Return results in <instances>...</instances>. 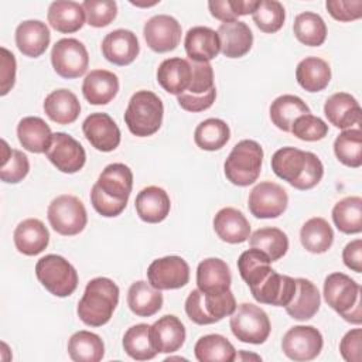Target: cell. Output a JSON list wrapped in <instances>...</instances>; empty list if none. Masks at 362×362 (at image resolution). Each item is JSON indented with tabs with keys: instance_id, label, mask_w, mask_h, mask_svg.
I'll list each match as a JSON object with an SVG mask.
<instances>
[{
	"instance_id": "obj_20",
	"label": "cell",
	"mask_w": 362,
	"mask_h": 362,
	"mask_svg": "<svg viewBox=\"0 0 362 362\" xmlns=\"http://www.w3.org/2000/svg\"><path fill=\"white\" fill-rule=\"evenodd\" d=\"M140 52V45L136 34L130 30L119 28L105 35L102 41L103 57L119 66L132 64Z\"/></svg>"
},
{
	"instance_id": "obj_15",
	"label": "cell",
	"mask_w": 362,
	"mask_h": 362,
	"mask_svg": "<svg viewBox=\"0 0 362 362\" xmlns=\"http://www.w3.org/2000/svg\"><path fill=\"white\" fill-rule=\"evenodd\" d=\"M148 283L157 290H175L189 281V266L180 256H164L150 263Z\"/></svg>"
},
{
	"instance_id": "obj_1",
	"label": "cell",
	"mask_w": 362,
	"mask_h": 362,
	"mask_svg": "<svg viewBox=\"0 0 362 362\" xmlns=\"http://www.w3.org/2000/svg\"><path fill=\"white\" fill-rule=\"evenodd\" d=\"M133 188V173L123 163L105 167L90 189L93 209L106 218L120 215L129 201Z\"/></svg>"
},
{
	"instance_id": "obj_40",
	"label": "cell",
	"mask_w": 362,
	"mask_h": 362,
	"mask_svg": "<svg viewBox=\"0 0 362 362\" xmlns=\"http://www.w3.org/2000/svg\"><path fill=\"white\" fill-rule=\"evenodd\" d=\"M194 354L199 362H232L236 359L235 346L219 334L201 337L195 342Z\"/></svg>"
},
{
	"instance_id": "obj_27",
	"label": "cell",
	"mask_w": 362,
	"mask_h": 362,
	"mask_svg": "<svg viewBox=\"0 0 362 362\" xmlns=\"http://www.w3.org/2000/svg\"><path fill=\"white\" fill-rule=\"evenodd\" d=\"M16 249L25 256L41 253L49 243V232L47 226L37 218L21 221L13 233Z\"/></svg>"
},
{
	"instance_id": "obj_54",
	"label": "cell",
	"mask_w": 362,
	"mask_h": 362,
	"mask_svg": "<svg viewBox=\"0 0 362 362\" xmlns=\"http://www.w3.org/2000/svg\"><path fill=\"white\" fill-rule=\"evenodd\" d=\"M361 342H362L361 328H354L342 337L339 342V352L346 362H361Z\"/></svg>"
},
{
	"instance_id": "obj_52",
	"label": "cell",
	"mask_w": 362,
	"mask_h": 362,
	"mask_svg": "<svg viewBox=\"0 0 362 362\" xmlns=\"http://www.w3.org/2000/svg\"><path fill=\"white\" fill-rule=\"evenodd\" d=\"M291 133L303 141H318L327 136L328 124L318 116L307 113L294 120Z\"/></svg>"
},
{
	"instance_id": "obj_19",
	"label": "cell",
	"mask_w": 362,
	"mask_h": 362,
	"mask_svg": "<svg viewBox=\"0 0 362 362\" xmlns=\"http://www.w3.org/2000/svg\"><path fill=\"white\" fill-rule=\"evenodd\" d=\"M296 291V279L279 274L274 269L255 288L250 290L253 298L262 304L286 307Z\"/></svg>"
},
{
	"instance_id": "obj_55",
	"label": "cell",
	"mask_w": 362,
	"mask_h": 362,
	"mask_svg": "<svg viewBox=\"0 0 362 362\" xmlns=\"http://www.w3.org/2000/svg\"><path fill=\"white\" fill-rule=\"evenodd\" d=\"M1 69H0V78H1V88L0 95H7L16 82V58L13 52H10L7 48L1 47Z\"/></svg>"
},
{
	"instance_id": "obj_26",
	"label": "cell",
	"mask_w": 362,
	"mask_h": 362,
	"mask_svg": "<svg viewBox=\"0 0 362 362\" xmlns=\"http://www.w3.org/2000/svg\"><path fill=\"white\" fill-rule=\"evenodd\" d=\"M134 206L141 221L147 223H158L163 222L170 214L171 201L163 188L150 185L137 194Z\"/></svg>"
},
{
	"instance_id": "obj_42",
	"label": "cell",
	"mask_w": 362,
	"mask_h": 362,
	"mask_svg": "<svg viewBox=\"0 0 362 362\" xmlns=\"http://www.w3.org/2000/svg\"><path fill=\"white\" fill-rule=\"evenodd\" d=\"M68 354L75 362H99L105 355V344L98 334L78 331L68 341Z\"/></svg>"
},
{
	"instance_id": "obj_36",
	"label": "cell",
	"mask_w": 362,
	"mask_h": 362,
	"mask_svg": "<svg viewBox=\"0 0 362 362\" xmlns=\"http://www.w3.org/2000/svg\"><path fill=\"white\" fill-rule=\"evenodd\" d=\"M127 305L137 317H151L163 307L161 290L144 280H137L129 287Z\"/></svg>"
},
{
	"instance_id": "obj_3",
	"label": "cell",
	"mask_w": 362,
	"mask_h": 362,
	"mask_svg": "<svg viewBox=\"0 0 362 362\" xmlns=\"http://www.w3.org/2000/svg\"><path fill=\"white\" fill-rule=\"evenodd\" d=\"M119 303V287L107 277L92 279L78 303L79 320L89 327H102L110 321Z\"/></svg>"
},
{
	"instance_id": "obj_39",
	"label": "cell",
	"mask_w": 362,
	"mask_h": 362,
	"mask_svg": "<svg viewBox=\"0 0 362 362\" xmlns=\"http://www.w3.org/2000/svg\"><path fill=\"white\" fill-rule=\"evenodd\" d=\"M300 240L303 247L310 253H325L332 246L334 230L324 218L314 216L301 226Z\"/></svg>"
},
{
	"instance_id": "obj_43",
	"label": "cell",
	"mask_w": 362,
	"mask_h": 362,
	"mask_svg": "<svg viewBox=\"0 0 362 362\" xmlns=\"http://www.w3.org/2000/svg\"><path fill=\"white\" fill-rule=\"evenodd\" d=\"M332 221L342 233H359L362 230V198L345 197L332 208Z\"/></svg>"
},
{
	"instance_id": "obj_31",
	"label": "cell",
	"mask_w": 362,
	"mask_h": 362,
	"mask_svg": "<svg viewBox=\"0 0 362 362\" xmlns=\"http://www.w3.org/2000/svg\"><path fill=\"white\" fill-rule=\"evenodd\" d=\"M321 305V297L317 286L303 277L296 279V291L291 301L284 307L286 313L298 321L313 318Z\"/></svg>"
},
{
	"instance_id": "obj_56",
	"label": "cell",
	"mask_w": 362,
	"mask_h": 362,
	"mask_svg": "<svg viewBox=\"0 0 362 362\" xmlns=\"http://www.w3.org/2000/svg\"><path fill=\"white\" fill-rule=\"evenodd\" d=\"M342 260H344V264L352 272H356V273L362 272V240L361 239H355L344 247Z\"/></svg>"
},
{
	"instance_id": "obj_29",
	"label": "cell",
	"mask_w": 362,
	"mask_h": 362,
	"mask_svg": "<svg viewBox=\"0 0 362 362\" xmlns=\"http://www.w3.org/2000/svg\"><path fill=\"white\" fill-rule=\"evenodd\" d=\"M230 270L226 262L218 257H208L197 267V286L204 293L221 294L230 290Z\"/></svg>"
},
{
	"instance_id": "obj_41",
	"label": "cell",
	"mask_w": 362,
	"mask_h": 362,
	"mask_svg": "<svg viewBox=\"0 0 362 362\" xmlns=\"http://www.w3.org/2000/svg\"><path fill=\"white\" fill-rule=\"evenodd\" d=\"M270 259L262 250L250 247L245 250L238 259V270L240 277L249 286V288H255L259 286L267 274L273 270L270 267Z\"/></svg>"
},
{
	"instance_id": "obj_23",
	"label": "cell",
	"mask_w": 362,
	"mask_h": 362,
	"mask_svg": "<svg viewBox=\"0 0 362 362\" xmlns=\"http://www.w3.org/2000/svg\"><path fill=\"white\" fill-rule=\"evenodd\" d=\"M184 47L192 62H209L221 52L218 33L204 25H197L187 31Z\"/></svg>"
},
{
	"instance_id": "obj_25",
	"label": "cell",
	"mask_w": 362,
	"mask_h": 362,
	"mask_svg": "<svg viewBox=\"0 0 362 362\" xmlns=\"http://www.w3.org/2000/svg\"><path fill=\"white\" fill-rule=\"evenodd\" d=\"M216 33L221 41V52L228 58H240L252 48L253 34L243 21L233 20L222 23Z\"/></svg>"
},
{
	"instance_id": "obj_32",
	"label": "cell",
	"mask_w": 362,
	"mask_h": 362,
	"mask_svg": "<svg viewBox=\"0 0 362 362\" xmlns=\"http://www.w3.org/2000/svg\"><path fill=\"white\" fill-rule=\"evenodd\" d=\"M47 18L54 30L71 34L83 27L86 17L82 4L71 0H57L49 4Z\"/></svg>"
},
{
	"instance_id": "obj_5",
	"label": "cell",
	"mask_w": 362,
	"mask_h": 362,
	"mask_svg": "<svg viewBox=\"0 0 362 362\" xmlns=\"http://www.w3.org/2000/svg\"><path fill=\"white\" fill-rule=\"evenodd\" d=\"M163 116L164 106L161 99L151 90H139L129 100L124 122L132 134L147 137L158 132Z\"/></svg>"
},
{
	"instance_id": "obj_57",
	"label": "cell",
	"mask_w": 362,
	"mask_h": 362,
	"mask_svg": "<svg viewBox=\"0 0 362 362\" xmlns=\"http://www.w3.org/2000/svg\"><path fill=\"white\" fill-rule=\"evenodd\" d=\"M208 8L211 11V16L216 20H221L222 23L233 21L238 18V16L233 11L232 1L230 0H212L208 1Z\"/></svg>"
},
{
	"instance_id": "obj_16",
	"label": "cell",
	"mask_w": 362,
	"mask_h": 362,
	"mask_svg": "<svg viewBox=\"0 0 362 362\" xmlns=\"http://www.w3.org/2000/svg\"><path fill=\"white\" fill-rule=\"evenodd\" d=\"M45 154L52 165L65 174L78 173L86 161V153L82 144L64 132L52 134L51 144Z\"/></svg>"
},
{
	"instance_id": "obj_46",
	"label": "cell",
	"mask_w": 362,
	"mask_h": 362,
	"mask_svg": "<svg viewBox=\"0 0 362 362\" xmlns=\"http://www.w3.org/2000/svg\"><path fill=\"white\" fill-rule=\"evenodd\" d=\"M293 33L301 44L320 47L327 38V25L320 14L304 11L294 18Z\"/></svg>"
},
{
	"instance_id": "obj_13",
	"label": "cell",
	"mask_w": 362,
	"mask_h": 362,
	"mask_svg": "<svg viewBox=\"0 0 362 362\" xmlns=\"http://www.w3.org/2000/svg\"><path fill=\"white\" fill-rule=\"evenodd\" d=\"M324 345L321 332L313 325L291 327L281 339L283 354L296 362L315 359Z\"/></svg>"
},
{
	"instance_id": "obj_30",
	"label": "cell",
	"mask_w": 362,
	"mask_h": 362,
	"mask_svg": "<svg viewBox=\"0 0 362 362\" xmlns=\"http://www.w3.org/2000/svg\"><path fill=\"white\" fill-rule=\"evenodd\" d=\"M119 92L116 74L106 69L90 71L82 83V93L90 105H107Z\"/></svg>"
},
{
	"instance_id": "obj_11",
	"label": "cell",
	"mask_w": 362,
	"mask_h": 362,
	"mask_svg": "<svg viewBox=\"0 0 362 362\" xmlns=\"http://www.w3.org/2000/svg\"><path fill=\"white\" fill-rule=\"evenodd\" d=\"M51 228L62 236L81 233L88 222L85 205L75 195L64 194L51 201L47 211Z\"/></svg>"
},
{
	"instance_id": "obj_24",
	"label": "cell",
	"mask_w": 362,
	"mask_h": 362,
	"mask_svg": "<svg viewBox=\"0 0 362 362\" xmlns=\"http://www.w3.org/2000/svg\"><path fill=\"white\" fill-rule=\"evenodd\" d=\"M214 229L218 238L226 243H243L250 238V223L242 211L226 206L216 212Z\"/></svg>"
},
{
	"instance_id": "obj_38",
	"label": "cell",
	"mask_w": 362,
	"mask_h": 362,
	"mask_svg": "<svg viewBox=\"0 0 362 362\" xmlns=\"http://www.w3.org/2000/svg\"><path fill=\"white\" fill-rule=\"evenodd\" d=\"M269 113L272 123L277 129L283 132H291L294 120L311 112L301 98L296 95H281L272 102Z\"/></svg>"
},
{
	"instance_id": "obj_50",
	"label": "cell",
	"mask_w": 362,
	"mask_h": 362,
	"mask_svg": "<svg viewBox=\"0 0 362 362\" xmlns=\"http://www.w3.org/2000/svg\"><path fill=\"white\" fill-rule=\"evenodd\" d=\"M286 20V11L277 0H259V6L253 11V21L263 33L279 31Z\"/></svg>"
},
{
	"instance_id": "obj_44",
	"label": "cell",
	"mask_w": 362,
	"mask_h": 362,
	"mask_svg": "<svg viewBox=\"0 0 362 362\" xmlns=\"http://www.w3.org/2000/svg\"><path fill=\"white\" fill-rule=\"evenodd\" d=\"M230 139V129L222 119L211 117L201 122L194 132V141L201 150H221Z\"/></svg>"
},
{
	"instance_id": "obj_8",
	"label": "cell",
	"mask_w": 362,
	"mask_h": 362,
	"mask_svg": "<svg viewBox=\"0 0 362 362\" xmlns=\"http://www.w3.org/2000/svg\"><path fill=\"white\" fill-rule=\"evenodd\" d=\"M38 281L55 297H68L78 287L75 267L59 255H45L35 264Z\"/></svg>"
},
{
	"instance_id": "obj_58",
	"label": "cell",
	"mask_w": 362,
	"mask_h": 362,
	"mask_svg": "<svg viewBox=\"0 0 362 362\" xmlns=\"http://www.w3.org/2000/svg\"><path fill=\"white\" fill-rule=\"evenodd\" d=\"M235 14L239 16H247L253 14L256 7L259 6V0H230Z\"/></svg>"
},
{
	"instance_id": "obj_45",
	"label": "cell",
	"mask_w": 362,
	"mask_h": 362,
	"mask_svg": "<svg viewBox=\"0 0 362 362\" xmlns=\"http://www.w3.org/2000/svg\"><path fill=\"white\" fill-rule=\"evenodd\" d=\"M250 247L262 250L270 262H277L281 259L288 249V238L287 235L279 228H260L255 230L249 239Z\"/></svg>"
},
{
	"instance_id": "obj_9",
	"label": "cell",
	"mask_w": 362,
	"mask_h": 362,
	"mask_svg": "<svg viewBox=\"0 0 362 362\" xmlns=\"http://www.w3.org/2000/svg\"><path fill=\"white\" fill-rule=\"evenodd\" d=\"M191 82L185 92L177 96L178 105L187 112H202L209 109L216 98L214 69L209 62H189Z\"/></svg>"
},
{
	"instance_id": "obj_2",
	"label": "cell",
	"mask_w": 362,
	"mask_h": 362,
	"mask_svg": "<svg viewBox=\"0 0 362 362\" xmlns=\"http://www.w3.org/2000/svg\"><path fill=\"white\" fill-rule=\"evenodd\" d=\"M272 170L279 178L301 191L314 188L324 175L321 160L314 153L296 147L279 148L272 156Z\"/></svg>"
},
{
	"instance_id": "obj_7",
	"label": "cell",
	"mask_w": 362,
	"mask_h": 362,
	"mask_svg": "<svg viewBox=\"0 0 362 362\" xmlns=\"http://www.w3.org/2000/svg\"><path fill=\"white\" fill-rule=\"evenodd\" d=\"M235 308L236 300L230 290L221 294H211L195 288L185 300V313L198 325L215 324L225 317H230Z\"/></svg>"
},
{
	"instance_id": "obj_12",
	"label": "cell",
	"mask_w": 362,
	"mask_h": 362,
	"mask_svg": "<svg viewBox=\"0 0 362 362\" xmlns=\"http://www.w3.org/2000/svg\"><path fill=\"white\" fill-rule=\"evenodd\" d=\"M51 64L61 78L75 79L86 72L89 54L79 40L61 38L51 49Z\"/></svg>"
},
{
	"instance_id": "obj_14",
	"label": "cell",
	"mask_w": 362,
	"mask_h": 362,
	"mask_svg": "<svg viewBox=\"0 0 362 362\" xmlns=\"http://www.w3.org/2000/svg\"><path fill=\"white\" fill-rule=\"evenodd\" d=\"M288 205L286 189L272 181H262L249 194L247 206L253 216L270 219L283 215Z\"/></svg>"
},
{
	"instance_id": "obj_4",
	"label": "cell",
	"mask_w": 362,
	"mask_h": 362,
	"mask_svg": "<svg viewBox=\"0 0 362 362\" xmlns=\"http://www.w3.org/2000/svg\"><path fill=\"white\" fill-rule=\"evenodd\" d=\"M324 298L345 321L359 325L361 313V286L344 273H331L324 281Z\"/></svg>"
},
{
	"instance_id": "obj_47",
	"label": "cell",
	"mask_w": 362,
	"mask_h": 362,
	"mask_svg": "<svg viewBox=\"0 0 362 362\" xmlns=\"http://www.w3.org/2000/svg\"><path fill=\"white\" fill-rule=\"evenodd\" d=\"M124 352L136 361H148L157 355L150 338V325L136 324L123 335Z\"/></svg>"
},
{
	"instance_id": "obj_49",
	"label": "cell",
	"mask_w": 362,
	"mask_h": 362,
	"mask_svg": "<svg viewBox=\"0 0 362 362\" xmlns=\"http://www.w3.org/2000/svg\"><path fill=\"white\" fill-rule=\"evenodd\" d=\"M1 165L0 178L8 184H17L23 181L30 171L28 157L16 148H10L6 140H1Z\"/></svg>"
},
{
	"instance_id": "obj_33",
	"label": "cell",
	"mask_w": 362,
	"mask_h": 362,
	"mask_svg": "<svg viewBox=\"0 0 362 362\" xmlns=\"http://www.w3.org/2000/svg\"><path fill=\"white\" fill-rule=\"evenodd\" d=\"M49 126L37 116L23 117L17 124V137L23 148L30 153L41 154L47 153L51 139H52Z\"/></svg>"
},
{
	"instance_id": "obj_17",
	"label": "cell",
	"mask_w": 362,
	"mask_h": 362,
	"mask_svg": "<svg viewBox=\"0 0 362 362\" xmlns=\"http://www.w3.org/2000/svg\"><path fill=\"white\" fill-rule=\"evenodd\" d=\"M144 40L154 52H168L177 48L181 40V24L168 14H157L144 23Z\"/></svg>"
},
{
	"instance_id": "obj_53",
	"label": "cell",
	"mask_w": 362,
	"mask_h": 362,
	"mask_svg": "<svg viewBox=\"0 0 362 362\" xmlns=\"http://www.w3.org/2000/svg\"><path fill=\"white\" fill-rule=\"evenodd\" d=\"M325 7L338 21H354L362 16V0H327Z\"/></svg>"
},
{
	"instance_id": "obj_18",
	"label": "cell",
	"mask_w": 362,
	"mask_h": 362,
	"mask_svg": "<svg viewBox=\"0 0 362 362\" xmlns=\"http://www.w3.org/2000/svg\"><path fill=\"white\" fill-rule=\"evenodd\" d=\"M82 132L90 146L99 151L109 153L120 144V130L107 113H90L82 123Z\"/></svg>"
},
{
	"instance_id": "obj_21",
	"label": "cell",
	"mask_w": 362,
	"mask_h": 362,
	"mask_svg": "<svg viewBox=\"0 0 362 362\" xmlns=\"http://www.w3.org/2000/svg\"><path fill=\"white\" fill-rule=\"evenodd\" d=\"M150 338L157 354H173L185 342V327L175 315H164L150 325Z\"/></svg>"
},
{
	"instance_id": "obj_37",
	"label": "cell",
	"mask_w": 362,
	"mask_h": 362,
	"mask_svg": "<svg viewBox=\"0 0 362 362\" xmlns=\"http://www.w3.org/2000/svg\"><path fill=\"white\" fill-rule=\"evenodd\" d=\"M296 79L304 90L320 92L324 90L331 81V68L322 58L307 57L298 62Z\"/></svg>"
},
{
	"instance_id": "obj_6",
	"label": "cell",
	"mask_w": 362,
	"mask_h": 362,
	"mask_svg": "<svg viewBox=\"0 0 362 362\" xmlns=\"http://www.w3.org/2000/svg\"><path fill=\"white\" fill-rule=\"evenodd\" d=\"M263 148L255 140H240L233 146L223 164V171L233 185L247 187L253 184L262 171Z\"/></svg>"
},
{
	"instance_id": "obj_10",
	"label": "cell",
	"mask_w": 362,
	"mask_h": 362,
	"mask_svg": "<svg viewBox=\"0 0 362 362\" xmlns=\"http://www.w3.org/2000/svg\"><path fill=\"white\" fill-rule=\"evenodd\" d=\"M229 325L232 334L246 344H263L270 335V320L264 310L250 303H242L236 305L230 314Z\"/></svg>"
},
{
	"instance_id": "obj_34",
	"label": "cell",
	"mask_w": 362,
	"mask_h": 362,
	"mask_svg": "<svg viewBox=\"0 0 362 362\" xmlns=\"http://www.w3.org/2000/svg\"><path fill=\"white\" fill-rule=\"evenodd\" d=\"M191 75V64L187 59L178 57L168 58L158 65L157 82L165 92L178 96L187 90Z\"/></svg>"
},
{
	"instance_id": "obj_22",
	"label": "cell",
	"mask_w": 362,
	"mask_h": 362,
	"mask_svg": "<svg viewBox=\"0 0 362 362\" xmlns=\"http://www.w3.org/2000/svg\"><path fill=\"white\" fill-rule=\"evenodd\" d=\"M49 40V28L41 20H25L16 28V45L25 57H41L47 51Z\"/></svg>"
},
{
	"instance_id": "obj_35",
	"label": "cell",
	"mask_w": 362,
	"mask_h": 362,
	"mask_svg": "<svg viewBox=\"0 0 362 362\" xmlns=\"http://www.w3.org/2000/svg\"><path fill=\"white\" fill-rule=\"evenodd\" d=\"M44 112L52 122L58 124H69L78 119L81 105L74 92L68 89H57L45 98Z\"/></svg>"
},
{
	"instance_id": "obj_48",
	"label": "cell",
	"mask_w": 362,
	"mask_h": 362,
	"mask_svg": "<svg viewBox=\"0 0 362 362\" xmlns=\"http://www.w3.org/2000/svg\"><path fill=\"white\" fill-rule=\"evenodd\" d=\"M334 153L339 163L358 168L362 164V136L359 129H346L334 141Z\"/></svg>"
},
{
	"instance_id": "obj_51",
	"label": "cell",
	"mask_w": 362,
	"mask_h": 362,
	"mask_svg": "<svg viewBox=\"0 0 362 362\" xmlns=\"http://www.w3.org/2000/svg\"><path fill=\"white\" fill-rule=\"evenodd\" d=\"M82 7L86 23L95 28L109 25L117 16V4L113 0H85Z\"/></svg>"
},
{
	"instance_id": "obj_28",
	"label": "cell",
	"mask_w": 362,
	"mask_h": 362,
	"mask_svg": "<svg viewBox=\"0 0 362 362\" xmlns=\"http://www.w3.org/2000/svg\"><path fill=\"white\" fill-rule=\"evenodd\" d=\"M324 115L331 124L346 130L361 122V106L352 95L346 92H337L327 99L324 105Z\"/></svg>"
}]
</instances>
